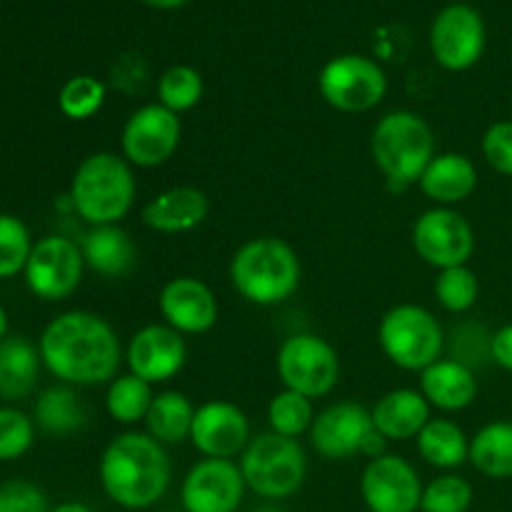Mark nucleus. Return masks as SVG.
<instances>
[{
    "label": "nucleus",
    "instance_id": "nucleus-5",
    "mask_svg": "<svg viewBox=\"0 0 512 512\" xmlns=\"http://www.w3.org/2000/svg\"><path fill=\"white\" fill-rule=\"evenodd\" d=\"M370 153L390 183H418L423 170L435 158L433 128L418 113L393 110L375 125Z\"/></svg>",
    "mask_w": 512,
    "mask_h": 512
},
{
    "label": "nucleus",
    "instance_id": "nucleus-24",
    "mask_svg": "<svg viewBox=\"0 0 512 512\" xmlns=\"http://www.w3.org/2000/svg\"><path fill=\"white\" fill-rule=\"evenodd\" d=\"M85 265L105 278H120L135 263V245L130 235L118 225H95L83 238Z\"/></svg>",
    "mask_w": 512,
    "mask_h": 512
},
{
    "label": "nucleus",
    "instance_id": "nucleus-28",
    "mask_svg": "<svg viewBox=\"0 0 512 512\" xmlns=\"http://www.w3.org/2000/svg\"><path fill=\"white\" fill-rule=\"evenodd\" d=\"M470 463L485 478H512V423L498 420L475 433L470 440Z\"/></svg>",
    "mask_w": 512,
    "mask_h": 512
},
{
    "label": "nucleus",
    "instance_id": "nucleus-33",
    "mask_svg": "<svg viewBox=\"0 0 512 512\" xmlns=\"http://www.w3.org/2000/svg\"><path fill=\"white\" fill-rule=\"evenodd\" d=\"M105 83L93 75H75L60 88L58 108L70 120H88L103 108Z\"/></svg>",
    "mask_w": 512,
    "mask_h": 512
},
{
    "label": "nucleus",
    "instance_id": "nucleus-25",
    "mask_svg": "<svg viewBox=\"0 0 512 512\" xmlns=\"http://www.w3.org/2000/svg\"><path fill=\"white\" fill-rule=\"evenodd\" d=\"M40 350L25 338L0 343V400H23L38 385Z\"/></svg>",
    "mask_w": 512,
    "mask_h": 512
},
{
    "label": "nucleus",
    "instance_id": "nucleus-26",
    "mask_svg": "<svg viewBox=\"0 0 512 512\" xmlns=\"http://www.w3.org/2000/svg\"><path fill=\"white\" fill-rule=\"evenodd\" d=\"M193 418V403L178 390H165V393L155 395L150 403L145 425H148L150 438L158 440L160 445H178L190 438Z\"/></svg>",
    "mask_w": 512,
    "mask_h": 512
},
{
    "label": "nucleus",
    "instance_id": "nucleus-2",
    "mask_svg": "<svg viewBox=\"0 0 512 512\" xmlns=\"http://www.w3.org/2000/svg\"><path fill=\"white\" fill-rule=\"evenodd\" d=\"M100 485L115 505L125 510H148L168 493L170 458L148 433H123L103 450Z\"/></svg>",
    "mask_w": 512,
    "mask_h": 512
},
{
    "label": "nucleus",
    "instance_id": "nucleus-9",
    "mask_svg": "<svg viewBox=\"0 0 512 512\" xmlns=\"http://www.w3.org/2000/svg\"><path fill=\"white\" fill-rule=\"evenodd\" d=\"M280 383L305 398H323L333 393L340 380V358L328 340L313 333L290 335L275 358Z\"/></svg>",
    "mask_w": 512,
    "mask_h": 512
},
{
    "label": "nucleus",
    "instance_id": "nucleus-10",
    "mask_svg": "<svg viewBox=\"0 0 512 512\" xmlns=\"http://www.w3.org/2000/svg\"><path fill=\"white\" fill-rule=\"evenodd\" d=\"M318 90L325 103L340 113H368L388 93L385 70L365 55H338L318 75Z\"/></svg>",
    "mask_w": 512,
    "mask_h": 512
},
{
    "label": "nucleus",
    "instance_id": "nucleus-8",
    "mask_svg": "<svg viewBox=\"0 0 512 512\" xmlns=\"http://www.w3.org/2000/svg\"><path fill=\"white\" fill-rule=\"evenodd\" d=\"M310 443L325 460H350L355 455L373 460L385 455V438L375 430L373 413L350 400L315 415Z\"/></svg>",
    "mask_w": 512,
    "mask_h": 512
},
{
    "label": "nucleus",
    "instance_id": "nucleus-3",
    "mask_svg": "<svg viewBox=\"0 0 512 512\" xmlns=\"http://www.w3.org/2000/svg\"><path fill=\"white\" fill-rule=\"evenodd\" d=\"M230 283L253 305H278L300 285L298 253L280 238H255L230 260Z\"/></svg>",
    "mask_w": 512,
    "mask_h": 512
},
{
    "label": "nucleus",
    "instance_id": "nucleus-21",
    "mask_svg": "<svg viewBox=\"0 0 512 512\" xmlns=\"http://www.w3.org/2000/svg\"><path fill=\"white\" fill-rule=\"evenodd\" d=\"M420 190L425 198L438 203V208H450L470 195L478 188V170L473 160L463 153H440L428 163V168L420 175Z\"/></svg>",
    "mask_w": 512,
    "mask_h": 512
},
{
    "label": "nucleus",
    "instance_id": "nucleus-15",
    "mask_svg": "<svg viewBox=\"0 0 512 512\" xmlns=\"http://www.w3.org/2000/svg\"><path fill=\"white\" fill-rule=\"evenodd\" d=\"M360 495L370 512H418L423 483L413 465L400 455H380L360 478Z\"/></svg>",
    "mask_w": 512,
    "mask_h": 512
},
{
    "label": "nucleus",
    "instance_id": "nucleus-30",
    "mask_svg": "<svg viewBox=\"0 0 512 512\" xmlns=\"http://www.w3.org/2000/svg\"><path fill=\"white\" fill-rule=\"evenodd\" d=\"M153 385L145 383L138 375H118L113 383L108 385V395H105V410L115 423L133 425L138 420H145L150 403H153Z\"/></svg>",
    "mask_w": 512,
    "mask_h": 512
},
{
    "label": "nucleus",
    "instance_id": "nucleus-40",
    "mask_svg": "<svg viewBox=\"0 0 512 512\" xmlns=\"http://www.w3.org/2000/svg\"><path fill=\"white\" fill-rule=\"evenodd\" d=\"M490 358L500 365L503 370L512 373V323L500 328L498 333L490 338Z\"/></svg>",
    "mask_w": 512,
    "mask_h": 512
},
{
    "label": "nucleus",
    "instance_id": "nucleus-32",
    "mask_svg": "<svg viewBox=\"0 0 512 512\" xmlns=\"http://www.w3.org/2000/svg\"><path fill=\"white\" fill-rule=\"evenodd\" d=\"M203 98V78L190 65H173L158 80V103L175 115L193 110Z\"/></svg>",
    "mask_w": 512,
    "mask_h": 512
},
{
    "label": "nucleus",
    "instance_id": "nucleus-27",
    "mask_svg": "<svg viewBox=\"0 0 512 512\" xmlns=\"http://www.w3.org/2000/svg\"><path fill=\"white\" fill-rule=\"evenodd\" d=\"M418 450L423 460L433 468L453 470L468 463L470 440L465 438L463 428L448 418H430V423L420 430Z\"/></svg>",
    "mask_w": 512,
    "mask_h": 512
},
{
    "label": "nucleus",
    "instance_id": "nucleus-19",
    "mask_svg": "<svg viewBox=\"0 0 512 512\" xmlns=\"http://www.w3.org/2000/svg\"><path fill=\"white\" fill-rule=\"evenodd\" d=\"M160 315L165 325L180 335H203L218 323V300L213 290L198 278H173L163 285L158 298Z\"/></svg>",
    "mask_w": 512,
    "mask_h": 512
},
{
    "label": "nucleus",
    "instance_id": "nucleus-38",
    "mask_svg": "<svg viewBox=\"0 0 512 512\" xmlns=\"http://www.w3.org/2000/svg\"><path fill=\"white\" fill-rule=\"evenodd\" d=\"M0 512H50L48 498L28 480H8L0 485Z\"/></svg>",
    "mask_w": 512,
    "mask_h": 512
},
{
    "label": "nucleus",
    "instance_id": "nucleus-43",
    "mask_svg": "<svg viewBox=\"0 0 512 512\" xmlns=\"http://www.w3.org/2000/svg\"><path fill=\"white\" fill-rule=\"evenodd\" d=\"M5 333H8V313H5V308L0 305V343L5 340Z\"/></svg>",
    "mask_w": 512,
    "mask_h": 512
},
{
    "label": "nucleus",
    "instance_id": "nucleus-23",
    "mask_svg": "<svg viewBox=\"0 0 512 512\" xmlns=\"http://www.w3.org/2000/svg\"><path fill=\"white\" fill-rule=\"evenodd\" d=\"M420 393L430 403V408L455 413L468 408L478 395V378L468 365L450 358L433 363L420 373Z\"/></svg>",
    "mask_w": 512,
    "mask_h": 512
},
{
    "label": "nucleus",
    "instance_id": "nucleus-13",
    "mask_svg": "<svg viewBox=\"0 0 512 512\" xmlns=\"http://www.w3.org/2000/svg\"><path fill=\"white\" fill-rule=\"evenodd\" d=\"M83 268V250L73 240L48 235L33 245L23 273L30 293L40 300H65L78 290Z\"/></svg>",
    "mask_w": 512,
    "mask_h": 512
},
{
    "label": "nucleus",
    "instance_id": "nucleus-17",
    "mask_svg": "<svg viewBox=\"0 0 512 512\" xmlns=\"http://www.w3.org/2000/svg\"><path fill=\"white\" fill-rule=\"evenodd\" d=\"M125 360L130 373L143 378L145 383H168L183 370L188 360V345L183 335L170 325H145L130 338Z\"/></svg>",
    "mask_w": 512,
    "mask_h": 512
},
{
    "label": "nucleus",
    "instance_id": "nucleus-39",
    "mask_svg": "<svg viewBox=\"0 0 512 512\" xmlns=\"http://www.w3.org/2000/svg\"><path fill=\"white\" fill-rule=\"evenodd\" d=\"M483 155L490 168L512 178V120H500L485 130Z\"/></svg>",
    "mask_w": 512,
    "mask_h": 512
},
{
    "label": "nucleus",
    "instance_id": "nucleus-7",
    "mask_svg": "<svg viewBox=\"0 0 512 512\" xmlns=\"http://www.w3.org/2000/svg\"><path fill=\"white\" fill-rule=\"evenodd\" d=\"M378 343L390 363L403 370L423 373L443 355L445 335L430 310H425L423 305L403 303L383 315Z\"/></svg>",
    "mask_w": 512,
    "mask_h": 512
},
{
    "label": "nucleus",
    "instance_id": "nucleus-11",
    "mask_svg": "<svg viewBox=\"0 0 512 512\" xmlns=\"http://www.w3.org/2000/svg\"><path fill=\"white\" fill-rule=\"evenodd\" d=\"M413 248L433 268L468 265L475 250L473 225L453 208L425 210L413 228Z\"/></svg>",
    "mask_w": 512,
    "mask_h": 512
},
{
    "label": "nucleus",
    "instance_id": "nucleus-29",
    "mask_svg": "<svg viewBox=\"0 0 512 512\" xmlns=\"http://www.w3.org/2000/svg\"><path fill=\"white\" fill-rule=\"evenodd\" d=\"M35 423L50 435H73L88 423V410L70 385H55L40 393Z\"/></svg>",
    "mask_w": 512,
    "mask_h": 512
},
{
    "label": "nucleus",
    "instance_id": "nucleus-22",
    "mask_svg": "<svg viewBox=\"0 0 512 512\" xmlns=\"http://www.w3.org/2000/svg\"><path fill=\"white\" fill-rule=\"evenodd\" d=\"M370 413H373L375 430L385 440L418 438L420 430L430 423V403L420 390L413 388L390 390Z\"/></svg>",
    "mask_w": 512,
    "mask_h": 512
},
{
    "label": "nucleus",
    "instance_id": "nucleus-16",
    "mask_svg": "<svg viewBox=\"0 0 512 512\" xmlns=\"http://www.w3.org/2000/svg\"><path fill=\"white\" fill-rule=\"evenodd\" d=\"M240 465L223 458H205L188 470L180 488L185 512H238L245 498Z\"/></svg>",
    "mask_w": 512,
    "mask_h": 512
},
{
    "label": "nucleus",
    "instance_id": "nucleus-20",
    "mask_svg": "<svg viewBox=\"0 0 512 512\" xmlns=\"http://www.w3.org/2000/svg\"><path fill=\"white\" fill-rule=\"evenodd\" d=\"M208 210L210 203L203 190L180 185V188L163 190L150 203H145L140 218L155 233L178 235L198 228L208 218Z\"/></svg>",
    "mask_w": 512,
    "mask_h": 512
},
{
    "label": "nucleus",
    "instance_id": "nucleus-31",
    "mask_svg": "<svg viewBox=\"0 0 512 512\" xmlns=\"http://www.w3.org/2000/svg\"><path fill=\"white\" fill-rule=\"evenodd\" d=\"M315 420L313 400L295 390H280L268 405V423L270 430L285 438H298V435L310 433Z\"/></svg>",
    "mask_w": 512,
    "mask_h": 512
},
{
    "label": "nucleus",
    "instance_id": "nucleus-6",
    "mask_svg": "<svg viewBox=\"0 0 512 512\" xmlns=\"http://www.w3.org/2000/svg\"><path fill=\"white\" fill-rule=\"evenodd\" d=\"M240 473L245 485L265 500H285L298 493L308 473V458L295 438L263 433L250 438L240 455Z\"/></svg>",
    "mask_w": 512,
    "mask_h": 512
},
{
    "label": "nucleus",
    "instance_id": "nucleus-36",
    "mask_svg": "<svg viewBox=\"0 0 512 512\" xmlns=\"http://www.w3.org/2000/svg\"><path fill=\"white\" fill-rule=\"evenodd\" d=\"M473 505V485L460 475H440L423 488V512H468Z\"/></svg>",
    "mask_w": 512,
    "mask_h": 512
},
{
    "label": "nucleus",
    "instance_id": "nucleus-42",
    "mask_svg": "<svg viewBox=\"0 0 512 512\" xmlns=\"http://www.w3.org/2000/svg\"><path fill=\"white\" fill-rule=\"evenodd\" d=\"M50 512H93V510H90L88 505L75 503V500H70V503H60L58 508H53Z\"/></svg>",
    "mask_w": 512,
    "mask_h": 512
},
{
    "label": "nucleus",
    "instance_id": "nucleus-18",
    "mask_svg": "<svg viewBox=\"0 0 512 512\" xmlns=\"http://www.w3.org/2000/svg\"><path fill=\"white\" fill-rule=\"evenodd\" d=\"M190 443L205 458L230 460L243 455L250 443V423L243 410L225 400H210L195 408Z\"/></svg>",
    "mask_w": 512,
    "mask_h": 512
},
{
    "label": "nucleus",
    "instance_id": "nucleus-35",
    "mask_svg": "<svg viewBox=\"0 0 512 512\" xmlns=\"http://www.w3.org/2000/svg\"><path fill=\"white\" fill-rule=\"evenodd\" d=\"M33 243L28 225L15 215H0V278H13L28 265Z\"/></svg>",
    "mask_w": 512,
    "mask_h": 512
},
{
    "label": "nucleus",
    "instance_id": "nucleus-4",
    "mask_svg": "<svg viewBox=\"0 0 512 512\" xmlns=\"http://www.w3.org/2000/svg\"><path fill=\"white\" fill-rule=\"evenodd\" d=\"M75 213L95 225H118L135 203V175L125 158L93 153L78 165L70 183Z\"/></svg>",
    "mask_w": 512,
    "mask_h": 512
},
{
    "label": "nucleus",
    "instance_id": "nucleus-14",
    "mask_svg": "<svg viewBox=\"0 0 512 512\" xmlns=\"http://www.w3.org/2000/svg\"><path fill=\"white\" fill-rule=\"evenodd\" d=\"M430 50L445 70H468L483 58L485 20L473 5L453 3L438 13L430 28Z\"/></svg>",
    "mask_w": 512,
    "mask_h": 512
},
{
    "label": "nucleus",
    "instance_id": "nucleus-45",
    "mask_svg": "<svg viewBox=\"0 0 512 512\" xmlns=\"http://www.w3.org/2000/svg\"><path fill=\"white\" fill-rule=\"evenodd\" d=\"M175 512H185V510H175Z\"/></svg>",
    "mask_w": 512,
    "mask_h": 512
},
{
    "label": "nucleus",
    "instance_id": "nucleus-12",
    "mask_svg": "<svg viewBox=\"0 0 512 512\" xmlns=\"http://www.w3.org/2000/svg\"><path fill=\"white\" fill-rule=\"evenodd\" d=\"M180 118L160 103H150L125 120L120 145L123 158L138 168H158L168 163L180 145Z\"/></svg>",
    "mask_w": 512,
    "mask_h": 512
},
{
    "label": "nucleus",
    "instance_id": "nucleus-1",
    "mask_svg": "<svg viewBox=\"0 0 512 512\" xmlns=\"http://www.w3.org/2000/svg\"><path fill=\"white\" fill-rule=\"evenodd\" d=\"M40 360L65 385H103L118 378L123 348L113 325L88 310L58 315L40 335Z\"/></svg>",
    "mask_w": 512,
    "mask_h": 512
},
{
    "label": "nucleus",
    "instance_id": "nucleus-44",
    "mask_svg": "<svg viewBox=\"0 0 512 512\" xmlns=\"http://www.w3.org/2000/svg\"><path fill=\"white\" fill-rule=\"evenodd\" d=\"M255 512H283V510L273 508V505H265V508H260V510H255Z\"/></svg>",
    "mask_w": 512,
    "mask_h": 512
},
{
    "label": "nucleus",
    "instance_id": "nucleus-37",
    "mask_svg": "<svg viewBox=\"0 0 512 512\" xmlns=\"http://www.w3.org/2000/svg\"><path fill=\"white\" fill-rule=\"evenodd\" d=\"M35 440V425L15 408H0V460L23 458Z\"/></svg>",
    "mask_w": 512,
    "mask_h": 512
},
{
    "label": "nucleus",
    "instance_id": "nucleus-41",
    "mask_svg": "<svg viewBox=\"0 0 512 512\" xmlns=\"http://www.w3.org/2000/svg\"><path fill=\"white\" fill-rule=\"evenodd\" d=\"M143 3L155 10H175V8H183L188 0H143Z\"/></svg>",
    "mask_w": 512,
    "mask_h": 512
},
{
    "label": "nucleus",
    "instance_id": "nucleus-34",
    "mask_svg": "<svg viewBox=\"0 0 512 512\" xmlns=\"http://www.w3.org/2000/svg\"><path fill=\"white\" fill-rule=\"evenodd\" d=\"M480 285L473 270L468 265H458V268L440 270L438 280H435V298L443 305L448 313H465L478 303Z\"/></svg>",
    "mask_w": 512,
    "mask_h": 512
}]
</instances>
